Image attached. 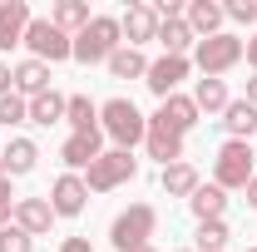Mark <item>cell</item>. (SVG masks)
Listing matches in <instances>:
<instances>
[{
  "label": "cell",
  "instance_id": "4316f807",
  "mask_svg": "<svg viewBox=\"0 0 257 252\" xmlns=\"http://www.w3.org/2000/svg\"><path fill=\"white\" fill-rule=\"evenodd\" d=\"M64 99H69V94H55V89L35 94V99H30V124H40V129L60 124V119H64Z\"/></svg>",
  "mask_w": 257,
  "mask_h": 252
},
{
  "label": "cell",
  "instance_id": "ba28073f",
  "mask_svg": "<svg viewBox=\"0 0 257 252\" xmlns=\"http://www.w3.org/2000/svg\"><path fill=\"white\" fill-rule=\"evenodd\" d=\"M188 69H193V60H178V55H159V60L149 64L144 84H149V89H154L159 99H168V94H178V84L188 79Z\"/></svg>",
  "mask_w": 257,
  "mask_h": 252
},
{
  "label": "cell",
  "instance_id": "9c48e42d",
  "mask_svg": "<svg viewBox=\"0 0 257 252\" xmlns=\"http://www.w3.org/2000/svg\"><path fill=\"white\" fill-rule=\"evenodd\" d=\"M84 203H89L84 178H79V173H60V178H55V188H50V208H55V218H79V213H84Z\"/></svg>",
  "mask_w": 257,
  "mask_h": 252
},
{
  "label": "cell",
  "instance_id": "60d3db41",
  "mask_svg": "<svg viewBox=\"0 0 257 252\" xmlns=\"http://www.w3.org/2000/svg\"><path fill=\"white\" fill-rule=\"evenodd\" d=\"M247 252H257V247H247Z\"/></svg>",
  "mask_w": 257,
  "mask_h": 252
},
{
  "label": "cell",
  "instance_id": "ac0fdd59",
  "mask_svg": "<svg viewBox=\"0 0 257 252\" xmlns=\"http://www.w3.org/2000/svg\"><path fill=\"white\" fill-rule=\"evenodd\" d=\"M45 89H50V64H40V60L15 64V94L20 99H35V94H45Z\"/></svg>",
  "mask_w": 257,
  "mask_h": 252
},
{
  "label": "cell",
  "instance_id": "7402d4cb",
  "mask_svg": "<svg viewBox=\"0 0 257 252\" xmlns=\"http://www.w3.org/2000/svg\"><path fill=\"white\" fill-rule=\"evenodd\" d=\"M159 45H163V55H178V60H188V50L198 45L188 30V20H159Z\"/></svg>",
  "mask_w": 257,
  "mask_h": 252
},
{
  "label": "cell",
  "instance_id": "ab89813d",
  "mask_svg": "<svg viewBox=\"0 0 257 252\" xmlns=\"http://www.w3.org/2000/svg\"><path fill=\"white\" fill-rule=\"evenodd\" d=\"M183 252H193V247H183Z\"/></svg>",
  "mask_w": 257,
  "mask_h": 252
},
{
  "label": "cell",
  "instance_id": "f546056e",
  "mask_svg": "<svg viewBox=\"0 0 257 252\" xmlns=\"http://www.w3.org/2000/svg\"><path fill=\"white\" fill-rule=\"evenodd\" d=\"M0 252H35V237L5 222V227H0Z\"/></svg>",
  "mask_w": 257,
  "mask_h": 252
},
{
  "label": "cell",
  "instance_id": "52a82bcc",
  "mask_svg": "<svg viewBox=\"0 0 257 252\" xmlns=\"http://www.w3.org/2000/svg\"><path fill=\"white\" fill-rule=\"evenodd\" d=\"M237 60H242V40H237V35H227V30L213 35V40H198V45H193V64L203 69V79H223Z\"/></svg>",
  "mask_w": 257,
  "mask_h": 252
},
{
  "label": "cell",
  "instance_id": "30bf717a",
  "mask_svg": "<svg viewBox=\"0 0 257 252\" xmlns=\"http://www.w3.org/2000/svg\"><path fill=\"white\" fill-rule=\"evenodd\" d=\"M144 149H149V158H159L163 168H168V163H183V134H173L163 119H149Z\"/></svg>",
  "mask_w": 257,
  "mask_h": 252
},
{
  "label": "cell",
  "instance_id": "f35d334b",
  "mask_svg": "<svg viewBox=\"0 0 257 252\" xmlns=\"http://www.w3.org/2000/svg\"><path fill=\"white\" fill-rule=\"evenodd\" d=\"M139 252H159V247H154V242H149V247H139Z\"/></svg>",
  "mask_w": 257,
  "mask_h": 252
},
{
  "label": "cell",
  "instance_id": "603a6c76",
  "mask_svg": "<svg viewBox=\"0 0 257 252\" xmlns=\"http://www.w3.org/2000/svg\"><path fill=\"white\" fill-rule=\"evenodd\" d=\"M198 183H203V178H198L193 163H168V168H163V193H168V198H193Z\"/></svg>",
  "mask_w": 257,
  "mask_h": 252
},
{
  "label": "cell",
  "instance_id": "277c9868",
  "mask_svg": "<svg viewBox=\"0 0 257 252\" xmlns=\"http://www.w3.org/2000/svg\"><path fill=\"white\" fill-rule=\"evenodd\" d=\"M20 45H25V50H30V60H40V64H64V60H74V35H64L55 20H30Z\"/></svg>",
  "mask_w": 257,
  "mask_h": 252
},
{
  "label": "cell",
  "instance_id": "5bb4252c",
  "mask_svg": "<svg viewBox=\"0 0 257 252\" xmlns=\"http://www.w3.org/2000/svg\"><path fill=\"white\" fill-rule=\"evenodd\" d=\"M99 144H104V134H69V139L60 144V158H64V168H69V173L89 168V163H94V158L104 154Z\"/></svg>",
  "mask_w": 257,
  "mask_h": 252
},
{
  "label": "cell",
  "instance_id": "83f0119b",
  "mask_svg": "<svg viewBox=\"0 0 257 252\" xmlns=\"http://www.w3.org/2000/svg\"><path fill=\"white\" fill-rule=\"evenodd\" d=\"M227 222L223 218H213V222H198V237H193V252H223L227 247Z\"/></svg>",
  "mask_w": 257,
  "mask_h": 252
},
{
  "label": "cell",
  "instance_id": "8d00e7d4",
  "mask_svg": "<svg viewBox=\"0 0 257 252\" xmlns=\"http://www.w3.org/2000/svg\"><path fill=\"white\" fill-rule=\"evenodd\" d=\"M242 99H247V104H252V109H257V74H252V79H247V94H242Z\"/></svg>",
  "mask_w": 257,
  "mask_h": 252
},
{
  "label": "cell",
  "instance_id": "484cf974",
  "mask_svg": "<svg viewBox=\"0 0 257 252\" xmlns=\"http://www.w3.org/2000/svg\"><path fill=\"white\" fill-rule=\"evenodd\" d=\"M193 104H198V114H223L232 94H227L223 79H198V89H193Z\"/></svg>",
  "mask_w": 257,
  "mask_h": 252
},
{
  "label": "cell",
  "instance_id": "e0dca14e",
  "mask_svg": "<svg viewBox=\"0 0 257 252\" xmlns=\"http://www.w3.org/2000/svg\"><path fill=\"white\" fill-rule=\"evenodd\" d=\"M64 119H69L74 134H104V129H99V104L89 94H69L64 99Z\"/></svg>",
  "mask_w": 257,
  "mask_h": 252
},
{
  "label": "cell",
  "instance_id": "7c38bea8",
  "mask_svg": "<svg viewBox=\"0 0 257 252\" xmlns=\"http://www.w3.org/2000/svg\"><path fill=\"white\" fill-rule=\"evenodd\" d=\"M15 227L30 232V237H45V232L55 227V208H50V198H20V203H15Z\"/></svg>",
  "mask_w": 257,
  "mask_h": 252
},
{
  "label": "cell",
  "instance_id": "9a60e30c",
  "mask_svg": "<svg viewBox=\"0 0 257 252\" xmlns=\"http://www.w3.org/2000/svg\"><path fill=\"white\" fill-rule=\"evenodd\" d=\"M30 5L25 0H0V50H15L25 40V25H30Z\"/></svg>",
  "mask_w": 257,
  "mask_h": 252
},
{
  "label": "cell",
  "instance_id": "cb8c5ba5",
  "mask_svg": "<svg viewBox=\"0 0 257 252\" xmlns=\"http://www.w3.org/2000/svg\"><path fill=\"white\" fill-rule=\"evenodd\" d=\"M109 74H114V79H144V74H149V60H144V50H134V45H119V50L109 55Z\"/></svg>",
  "mask_w": 257,
  "mask_h": 252
},
{
  "label": "cell",
  "instance_id": "4dcf8cb0",
  "mask_svg": "<svg viewBox=\"0 0 257 252\" xmlns=\"http://www.w3.org/2000/svg\"><path fill=\"white\" fill-rule=\"evenodd\" d=\"M223 15H227V20H237V25H252V20H257V0H227Z\"/></svg>",
  "mask_w": 257,
  "mask_h": 252
},
{
  "label": "cell",
  "instance_id": "d6986e66",
  "mask_svg": "<svg viewBox=\"0 0 257 252\" xmlns=\"http://www.w3.org/2000/svg\"><path fill=\"white\" fill-rule=\"evenodd\" d=\"M0 163H5V173H10V178H25V173H35V163H40L35 139H10V149L0 154Z\"/></svg>",
  "mask_w": 257,
  "mask_h": 252
},
{
  "label": "cell",
  "instance_id": "74e56055",
  "mask_svg": "<svg viewBox=\"0 0 257 252\" xmlns=\"http://www.w3.org/2000/svg\"><path fill=\"white\" fill-rule=\"evenodd\" d=\"M5 178H10V173H5V163H0V183H5Z\"/></svg>",
  "mask_w": 257,
  "mask_h": 252
},
{
  "label": "cell",
  "instance_id": "1f68e13d",
  "mask_svg": "<svg viewBox=\"0 0 257 252\" xmlns=\"http://www.w3.org/2000/svg\"><path fill=\"white\" fill-rule=\"evenodd\" d=\"M15 203H20V198L10 193V178H5V183H0V227H5V222L15 218Z\"/></svg>",
  "mask_w": 257,
  "mask_h": 252
},
{
  "label": "cell",
  "instance_id": "836d02e7",
  "mask_svg": "<svg viewBox=\"0 0 257 252\" xmlns=\"http://www.w3.org/2000/svg\"><path fill=\"white\" fill-rule=\"evenodd\" d=\"M10 89H15V69L0 60V94H10Z\"/></svg>",
  "mask_w": 257,
  "mask_h": 252
},
{
  "label": "cell",
  "instance_id": "8992f818",
  "mask_svg": "<svg viewBox=\"0 0 257 252\" xmlns=\"http://www.w3.org/2000/svg\"><path fill=\"white\" fill-rule=\"evenodd\" d=\"M252 144H242V139H227L223 149H218V158H213V183L218 188H247L252 183Z\"/></svg>",
  "mask_w": 257,
  "mask_h": 252
},
{
  "label": "cell",
  "instance_id": "ffe728a7",
  "mask_svg": "<svg viewBox=\"0 0 257 252\" xmlns=\"http://www.w3.org/2000/svg\"><path fill=\"white\" fill-rule=\"evenodd\" d=\"M223 129H227V139H242V144H247V139L257 134V109L247 104V99H232V104L223 109Z\"/></svg>",
  "mask_w": 257,
  "mask_h": 252
},
{
  "label": "cell",
  "instance_id": "7a4b0ae2",
  "mask_svg": "<svg viewBox=\"0 0 257 252\" xmlns=\"http://www.w3.org/2000/svg\"><path fill=\"white\" fill-rule=\"evenodd\" d=\"M124 45V30H119V15H94L84 30L74 35V60L79 64H109V55Z\"/></svg>",
  "mask_w": 257,
  "mask_h": 252
},
{
  "label": "cell",
  "instance_id": "3957f363",
  "mask_svg": "<svg viewBox=\"0 0 257 252\" xmlns=\"http://www.w3.org/2000/svg\"><path fill=\"white\" fill-rule=\"evenodd\" d=\"M159 232V213H154V203H128L119 218L109 222V242L119 252H139L149 247V237Z\"/></svg>",
  "mask_w": 257,
  "mask_h": 252
},
{
  "label": "cell",
  "instance_id": "6da1fadb",
  "mask_svg": "<svg viewBox=\"0 0 257 252\" xmlns=\"http://www.w3.org/2000/svg\"><path fill=\"white\" fill-rule=\"evenodd\" d=\"M99 129L114 139V149L134 154V144H144V134H149V119L139 114L134 99H109V104H99Z\"/></svg>",
  "mask_w": 257,
  "mask_h": 252
},
{
  "label": "cell",
  "instance_id": "4fadbf2b",
  "mask_svg": "<svg viewBox=\"0 0 257 252\" xmlns=\"http://www.w3.org/2000/svg\"><path fill=\"white\" fill-rule=\"evenodd\" d=\"M188 30H193V40H213V35H223V5L218 0H188Z\"/></svg>",
  "mask_w": 257,
  "mask_h": 252
},
{
  "label": "cell",
  "instance_id": "2e32d148",
  "mask_svg": "<svg viewBox=\"0 0 257 252\" xmlns=\"http://www.w3.org/2000/svg\"><path fill=\"white\" fill-rule=\"evenodd\" d=\"M154 119H163L173 134H188V129L198 124V104H193V94H168V99L159 104V114H154Z\"/></svg>",
  "mask_w": 257,
  "mask_h": 252
},
{
  "label": "cell",
  "instance_id": "d6a6232c",
  "mask_svg": "<svg viewBox=\"0 0 257 252\" xmlns=\"http://www.w3.org/2000/svg\"><path fill=\"white\" fill-rule=\"evenodd\" d=\"M60 252H94V247H89V237H64Z\"/></svg>",
  "mask_w": 257,
  "mask_h": 252
},
{
  "label": "cell",
  "instance_id": "44dd1931",
  "mask_svg": "<svg viewBox=\"0 0 257 252\" xmlns=\"http://www.w3.org/2000/svg\"><path fill=\"white\" fill-rule=\"evenodd\" d=\"M188 208H193V218H198V222H213V218H223L227 193L218 188V183H198V193L188 198Z\"/></svg>",
  "mask_w": 257,
  "mask_h": 252
},
{
  "label": "cell",
  "instance_id": "8fae6325",
  "mask_svg": "<svg viewBox=\"0 0 257 252\" xmlns=\"http://www.w3.org/2000/svg\"><path fill=\"white\" fill-rule=\"evenodd\" d=\"M119 30H124V45H144V40H159V15H154V5H128L124 15H119Z\"/></svg>",
  "mask_w": 257,
  "mask_h": 252
},
{
  "label": "cell",
  "instance_id": "e575fe53",
  "mask_svg": "<svg viewBox=\"0 0 257 252\" xmlns=\"http://www.w3.org/2000/svg\"><path fill=\"white\" fill-rule=\"evenodd\" d=\"M242 60L257 69V35H252V40H242Z\"/></svg>",
  "mask_w": 257,
  "mask_h": 252
},
{
  "label": "cell",
  "instance_id": "f1b7e54d",
  "mask_svg": "<svg viewBox=\"0 0 257 252\" xmlns=\"http://www.w3.org/2000/svg\"><path fill=\"white\" fill-rule=\"evenodd\" d=\"M15 124H30V99H20L10 89V94H0V129H15Z\"/></svg>",
  "mask_w": 257,
  "mask_h": 252
},
{
  "label": "cell",
  "instance_id": "5b68a950",
  "mask_svg": "<svg viewBox=\"0 0 257 252\" xmlns=\"http://www.w3.org/2000/svg\"><path fill=\"white\" fill-rule=\"evenodd\" d=\"M134 173H139V158L124 154V149H109V154H99L84 168V188L89 193H114V188H124Z\"/></svg>",
  "mask_w": 257,
  "mask_h": 252
},
{
  "label": "cell",
  "instance_id": "d4e9b609",
  "mask_svg": "<svg viewBox=\"0 0 257 252\" xmlns=\"http://www.w3.org/2000/svg\"><path fill=\"white\" fill-rule=\"evenodd\" d=\"M50 20H55L64 35H79L84 25H89V20H94V15H89V5H84V0H55Z\"/></svg>",
  "mask_w": 257,
  "mask_h": 252
},
{
  "label": "cell",
  "instance_id": "d590c367",
  "mask_svg": "<svg viewBox=\"0 0 257 252\" xmlns=\"http://www.w3.org/2000/svg\"><path fill=\"white\" fill-rule=\"evenodd\" d=\"M242 193H247V208H257V173H252V183H247Z\"/></svg>",
  "mask_w": 257,
  "mask_h": 252
}]
</instances>
